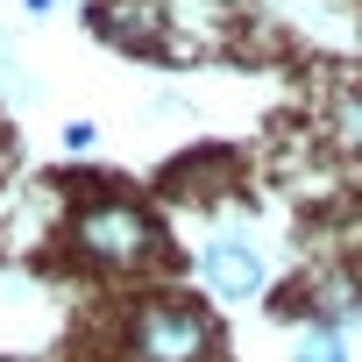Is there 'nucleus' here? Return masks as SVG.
I'll return each instance as SVG.
<instances>
[{
    "label": "nucleus",
    "instance_id": "nucleus-6",
    "mask_svg": "<svg viewBox=\"0 0 362 362\" xmlns=\"http://www.w3.org/2000/svg\"><path fill=\"white\" fill-rule=\"evenodd\" d=\"M291 362H348V334L341 327H298Z\"/></svg>",
    "mask_w": 362,
    "mask_h": 362
},
{
    "label": "nucleus",
    "instance_id": "nucleus-8",
    "mask_svg": "<svg viewBox=\"0 0 362 362\" xmlns=\"http://www.w3.org/2000/svg\"><path fill=\"white\" fill-rule=\"evenodd\" d=\"M22 8H29V15H50V8H57V0H22Z\"/></svg>",
    "mask_w": 362,
    "mask_h": 362
},
{
    "label": "nucleus",
    "instance_id": "nucleus-7",
    "mask_svg": "<svg viewBox=\"0 0 362 362\" xmlns=\"http://www.w3.org/2000/svg\"><path fill=\"white\" fill-rule=\"evenodd\" d=\"M64 149H93V121H64Z\"/></svg>",
    "mask_w": 362,
    "mask_h": 362
},
{
    "label": "nucleus",
    "instance_id": "nucleus-2",
    "mask_svg": "<svg viewBox=\"0 0 362 362\" xmlns=\"http://www.w3.org/2000/svg\"><path fill=\"white\" fill-rule=\"evenodd\" d=\"M221 327L199 298H142L121 313V362H214Z\"/></svg>",
    "mask_w": 362,
    "mask_h": 362
},
{
    "label": "nucleus",
    "instance_id": "nucleus-5",
    "mask_svg": "<svg viewBox=\"0 0 362 362\" xmlns=\"http://www.w3.org/2000/svg\"><path fill=\"white\" fill-rule=\"evenodd\" d=\"M327 128H334V142L362 163V78H348L341 93H334V107H327Z\"/></svg>",
    "mask_w": 362,
    "mask_h": 362
},
{
    "label": "nucleus",
    "instance_id": "nucleus-1",
    "mask_svg": "<svg viewBox=\"0 0 362 362\" xmlns=\"http://www.w3.org/2000/svg\"><path fill=\"white\" fill-rule=\"evenodd\" d=\"M64 235H71V256L93 263V270H107V277H135V270L163 263V221L135 192H93V199H78L71 221H64Z\"/></svg>",
    "mask_w": 362,
    "mask_h": 362
},
{
    "label": "nucleus",
    "instance_id": "nucleus-4",
    "mask_svg": "<svg viewBox=\"0 0 362 362\" xmlns=\"http://www.w3.org/2000/svg\"><path fill=\"white\" fill-rule=\"evenodd\" d=\"M362 320V277H348V270H334V277H320L313 284V298H305V327H355Z\"/></svg>",
    "mask_w": 362,
    "mask_h": 362
},
{
    "label": "nucleus",
    "instance_id": "nucleus-3",
    "mask_svg": "<svg viewBox=\"0 0 362 362\" xmlns=\"http://www.w3.org/2000/svg\"><path fill=\"white\" fill-rule=\"evenodd\" d=\"M199 284L214 291V298H263V284H270V263H263V249L249 242V235H206L199 242Z\"/></svg>",
    "mask_w": 362,
    "mask_h": 362
}]
</instances>
